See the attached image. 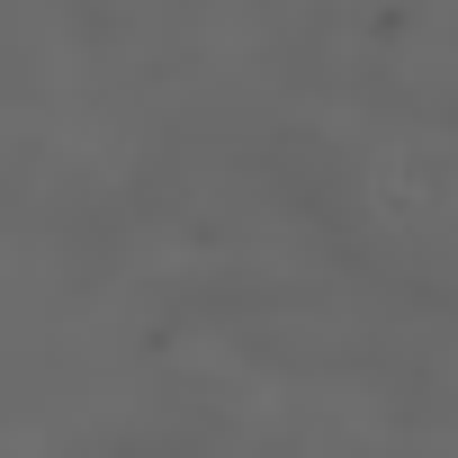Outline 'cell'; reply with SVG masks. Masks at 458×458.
Wrapping results in <instances>:
<instances>
[]
</instances>
